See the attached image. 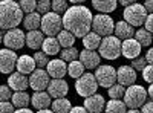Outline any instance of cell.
Segmentation results:
<instances>
[{
	"mask_svg": "<svg viewBox=\"0 0 153 113\" xmlns=\"http://www.w3.org/2000/svg\"><path fill=\"white\" fill-rule=\"evenodd\" d=\"M113 34L115 37L121 41L124 40H129V38H133L135 35V29L130 26V24H127L124 20H120L118 23H115V28H113Z\"/></svg>",
	"mask_w": 153,
	"mask_h": 113,
	"instance_id": "21",
	"label": "cell"
},
{
	"mask_svg": "<svg viewBox=\"0 0 153 113\" xmlns=\"http://www.w3.org/2000/svg\"><path fill=\"white\" fill-rule=\"evenodd\" d=\"M57 41H58L60 47L68 49V47H72V46H74L75 37H74L71 32H68V31H65V29H61V31L58 32V35H57Z\"/></svg>",
	"mask_w": 153,
	"mask_h": 113,
	"instance_id": "32",
	"label": "cell"
},
{
	"mask_svg": "<svg viewBox=\"0 0 153 113\" xmlns=\"http://www.w3.org/2000/svg\"><path fill=\"white\" fill-rule=\"evenodd\" d=\"M60 51H61V47H60V44H58L55 37H46V38L43 40V43H42V52L46 54L48 57L49 55H57Z\"/></svg>",
	"mask_w": 153,
	"mask_h": 113,
	"instance_id": "24",
	"label": "cell"
},
{
	"mask_svg": "<svg viewBox=\"0 0 153 113\" xmlns=\"http://www.w3.org/2000/svg\"><path fill=\"white\" fill-rule=\"evenodd\" d=\"M144 9L147 11V14H152V9H153V3H152V0H147V2H144Z\"/></svg>",
	"mask_w": 153,
	"mask_h": 113,
	"instance_id": "46",
	"label": "cell"
},
{
	"mask_svg": "<svg viewBox=\"0 0 153 113\" xmlns=\"http://www.w3.org/2000/svg\"><path fill=\"white\" fill-rule=\"evenodd\" d=\"M11 98H12V90L8 86L2 84L0 86V101H9Z\"/></svg>",
	"mask_w": 153,
	"mask_h": 113,
	"instance_id": "41",
	"label": "cell"
},
{
	"mask_svg": "<svg viewBox=\"0 0 153 113\" xmlns=\"http://www.w3.org/2000/svg\"><path fill=\"white\" fill-rule=\"evenodd\" d=\"M139 54H141V46L135 41V38L124 40L121 43V55H124L127 60H135L139 57Z\"/></svg>",
	"mask_w": 153,
	"mask_h": 113,
	"instance_id": "19",
	"label": "cell"
},
{
	"mask_svg": "<svg viewBox=\"0 0 153 113\" xmlns=\"http://www.w3.org/2000/svg\"><path fill=\"white\" fill-rule=\"evenodd\" d=\"M43 40H45V35L38 29L37 31H29L28 34H25V44H26L29 49H32V51L40 49Z\"/></svg>",
	"mask_w": 153,
	"mask_h": 113,
	"instance_id": "23",
	"label": "cell"
},
{
	"mask_svg": "<svg viewBox=\"0 0 153 113\" xmlns=\"http://www.w3.org/2000/svg\"><path fill=\"white\" fill-rule=\"evenodd\" d=\"M75 90L83 98L95 95L97 90H98V84H97V80L94 77V73L84 72L80 78H76V81H75Z\"/></svg>",
	"mask_w": 153,
	"mask_h": 113,
	"instance_id": "6",
	"label": "cell"
},
{
	"mask_svg": "<svg viewBox=\"0 0 153 113\" xmlns=\"http://www.w3.org/2000/svg\"><path fill=\"white\" fill-rule=\"evenodd\" d=\"M6 49H9V51H19V49H22L25 46V32L19 28L16 29H9L6 32H3V41Z\"/></svg>",
	"mask_w": 153,
	"mask_h": 113,
	"instance_id": "10",
	"label": "cell"
},
{
	"mask_svg": "<svg viewBox=\"0 0 153 113\" xmlns=\"http://www.w3.org/2000/svg\"><path fill=\"white\" fill-rule=\"evenodd\" d=\"M34 63H35V67H38V69H43V67H46L48 66V63H49V58H48V55L46 54H43L42 51H37L35 54H34Z\"/></svg>",
	"mask_w": 153,
	"mask_h": 113,
	"instance_id": "37",
	"label": "cell"
},
{
	"mask_svg": "<svg viewBox=\"0 0 153 113\" xmlns=\"http://www.w3.org/2000/svg\"><path fill=\"white\" fill-rule=\"evenodd\" d=\"M98 55L106 60H117L121 55V41L115 35L101 38V43L98 46Z\"/></svg>",
	"mask_w": 153,
	"mask_h": 113,
	"instance_id": "4",
	"label": "cell"
},
{
	"mask_svg": "<svg viewBox=\"0 0 153 113\" xmlns=\"http://www.w3.org/2000/svg\"><path fill=\"white\" fill-rule=\"evenodd\" d=\"M139 113H153V104H152V101L144 103V104L141 106V110H139Z\"/></svg>",
	"mask_w": 153,
	"mask_h": 113,
	"instance_id": "45",
	"label": "cell"
},
{
	"mask_svg": "<svg viewBox=\"0 0 153 113\" xmlns=\"http://www.w3.org/2000/svg\"><path fill=\"white\" fill-rule=\"evenodd\" d=\"M117 81L123 87H129L136 81V72L130 66H120L117 69Z\"/></svg>",
	"mask_w": 153,
	"mask_h": 113,
	"instance_id": "16",
	"label": "cell"
},
{
	"mask_svg": "<svg viewBox=\"0 0 153 113\" xmlns=\"http://www.w3.org/2000/svg\"><path fill=\"white\" fill-rule=\"evenodd\" d=\"M3 41V31H0V43Z\"/></svg>",
	"mask_w": 153,
	"mask_h": 113,
	"instance_id": "53",
	"label": "cell"
},
{
	"mask_svg": "<svg viewBox=\"0 0 153 113\" xmlns=\"http://www.w3.org/2000/svg\"><path fill=\"white\" fill-rule=\"evenodd\" d=\"M35 12L40 16H45L48 12H51V2L49 0H42V2H37V8Z\"/></svg>",
	"mask_w": 153,
	"mask_h": 113,
	"instance_id": "39",
	"label": "cell"
},
{
	"mask_svg": "<svg viewBox=\"0 0 153 113\" xmlns=\"http://www.w3.org/2000/svg\"><path fill=\"white\" fill-rule=\"evenodd\" d=\"M51 103H52V98L49 96V93L46 90H43V92H34V95L31 96V104H32L34 109H37V112L49 109Z\"/></svg>",
	"mask_w": 153,
	"mask_h": 113,
	"instance_id": "20",
	"label": "cell"
},
{
	"mask_svg": "<svg viewBox=\"0 0 153 113\" xmlns=\"http://www.w3.org/2000/svg\"><path fill=\"white\" fill-rule=\"evenodd\" d=\"M23 20V12L17 2L3 0L0 2V31L16 29Z\"/></svg>",
	"mask_w": 153,
	"mask_h": 113,
	"instance_id": "2",
	"label": "cell"
},
{
	"mask_svg": "<svg viewBox=\"0 0 153 113\" xmlns=\"http://www.w3.org/2000/svg\"><path fill=\"white\" fill-rule=\"evenodd\" d=\"M84 73V67L83 64L78 61V60H75V61H71L69 64H68V75L71 78H80L81 75Z\"/></svg>",
	"mask_w": 153,
	"mask_h": 113,
	"instance_id": "33",
	"label": "cell"
},
{
	"mask_svg": "<svg viewBox=\"0 0 153 113\" xmlns=\"http://www.w3.org/2000/svg\"><path fill=\"white\" fill-rule=\"evenodd\" d=\"M133 38H135V41L139 44V46H144V47H147V46H150L152 44V40H153V37H152V34L150 32H147L144 28H139L138 31H135V35H133Z\"/></svg>",
	"mask_w": 153,
	"mask_h": 113,
	"instance_id": "30",
	"label": "cell"
},
{
	"mask_svg": "<svg viewBox=\"0 0 153 113\" xmlns=\"http://www.w3.org/2000/svg\"><path fill=\"white\" fill-rule=\"evenodd\" d=\"M28 81H29V87L34 92H43L48 89V84H49L51 78L45 69H35L29 75Z\"/></svg>",
	"mask_w": 153,
	"mask_h": 113,
	"instance_id": "11",
	"label": "cell"
},
{
	"mask_svg": "<svg viewBox=\"0 0 153 113\" xmlns=\"http://www.w3.org/2000/svg\"><path fill=\"white\" fill-rule=\"evenodd\" d=\"M144 29L152 34V31H153V16L152 14H149L147 18H146V21H144Z\"/></svg>",
	"mask_w": 153,
	"mask_h": 113,
	"instance_id": "44",
	"label": "cell"
},
{
	"mask_svg": "<svg viewBox=\"0 0 153 113\" xmlns=\"http://www.w3.org/2000/svg\"><path fill=\"white\" fill-rule=\"evenodd\" d=\"M124 21L127 24H130V26L135 29V28H141L146 18H147V11L144 9V6L141 3H133L130 5L129 8L124 9Z\"/></svg>",
	"mask_w": 153,
	"mask_h": 113,
	"instance_id": "5",
	"label": "cell"
},
{
	"mask_svg": "<svg viewBox=\"0 0 153 113\" xmlns=\"http://www.w3.org/2000/svg\"><path fill=\"white\" fill-rule=\"evenodd\" d=\"M126 113H139V110H138V109H129Z\"/></svg>",
	"mask_w": 153,
	"mask_h": 113,
	"instance_id": "52",
	"label": "cell"
},
{
	"mask_svg": "<svg viewBox=\"0 0 153 113\" xmlns=\"http://www.w3.org/2000/svg\"><path fill=\"white\" fill-rule=\"evenodd\" d=\"M71 109H72V104L68 98H58L51 103V110L54 113H69Z\"/></svg>",
	"mask_w": 153,
	"mask_h": 113,
	"instance_id": "29",
	"label": "cell"
},
{
	"mask_svg": "<svg viewBox=\"0 0 153 113\" xmlns=\"http://www.w3.org/2000/svg\"><path fill=\"white\" fill-rule=\"evenodd\" d=\"M144 60H146L147 64H152V63H153V60H152V49H149V51H147V54H146Z\"/></svg>",
	"mask_w": 153,
	"mask_h": 113,
	"instance_id": "48",
	"label": "cell"
},
{
	"mask_svg": "<svg viewBox=\"0 0 153 113\" xmlns=\"http://www.w3.org/2000/svg\"><path fill=\"white\" fill-rule=\"evenodd\" d=\"M46 92L49 93L51 98L58 99V98H66L69 92V84L65 80H51L48 84Z\"/></svg>",
	"mask_w": 153,
	"mask_h": 113,
	"instance_id": "14",
	"label": "cell"
},
{
	"mask_svg": "<svg viewBox=\"0 0 153 113\" xmlns=\"http://www.w3.org/2000/svg\"><path fill=\"white\" fill-rule=\"evenodd\" d=\"M37 113H54V112L51 110V109H45V110H38Z\"/></svg>",
	"mask_w": 153,
	"mask_h": 113,
	"instance_id": "51",
	"label": "cell"
},
{
	"mask_svg": "<svg viewBox=\"0 0 153 113\" xmlns=\"http://www.w3.org/2000/svg\"><path fill=\"white\" fill-rule=\"evenodd\" d=\"M68 6H69V3L66 0H54V2H51V11L54 14H58V16L65 14L68 11Z\"/></svg>",
	"mask_w": 153,
	"mask_h": 113,
	"instance_id": "36",
	"label": "cell"
},
{
	"mask_svg": "<svg viewBox=\"0 0 153 113\" xmlns=\"http://www.w3.org/2000/svg\"><path fill=\"white\" fill-rule=\"evenodd\" d=\"M104 106H106V99L103 95L100 93H95L92 96H87L84 98V109L87 113H103L104 110Z\"/></svg>",
	"mask_w": 153,
	"mask_h": 113,
	"instance_id": "15",
	"label": "cell"
},
{
	"mask_svg": "<svg viewBox=\"0 0 153 113\" xmlns=\"http://www.w3.org/2000/svg\"><path fill=\"white\" fill-rule=\"evenodd\" d=\"M124 90H126V87L120 86L118 83H115L112 87H109V89H107V95H109L110 99H123Z\"/></svg>",
	"mask_w": 153,
	"mask_h": 113,
	"instance_id": "35",
	"label": "cell"
},
{
	"mask_svg": "<svg viewBox=\"0 0 153 113\" xmlns=\"http://www.w3.org/2000/svg\"><path fill=\"white\" fill-rule=\"evenodd\" d=\"M94 77L97 80L98 87L101 86L104 89H109L117 83V69L110 64H100L94 73Z\"/></svg>",
	"mask_w": 153,
	"mask_h": 113,
	"instance_id": "9",
	"label": "cell"
},
{
	"mask_svg": "<svg viewBox=\"0 0 153 113\" xmlns=\"http://www.w3.org/2000/svg\"><path fill=\"white\" fill-rule=\"evenodd\" d=\"M78 49L76 47H68V49H61L60 51V60H63L65 63H71V61H75L78 60Z\"/></svg>",
	"mask_w": 153,
	"mask_h": 113,
	"instance_id": "34",
	"label": "cell"
},
{
	"mask_svg": "<svg viewBox=\"0 0 153 113\" xmlns=\"http://www.w3.org/2000/svg\"><path fill=\"white\" fill-rule=\"evenodd\" d=\"M16 107L11 104V101H0V113H14Z\"/></svg>",
	"mask_w": 153,
	"mask_h": 113,
	"instance_id": "42",
	"label": "cell"
},
{
	"mask_svg": "<svg viewBox=\"0 0 153 113\" xmlns=\"http://www.w3.org/2000/svg\"><path fill=\"white\" fill-rule=\"evenodd\" d=\"M16 69L19 73L22 75H31L34 70H35V63H34V58L31 55H22L17 58V63H16Z\"/></svg>",
	"mask_w": 153,
	"mask_h": 113,
	"instance_id": "22",
	"label": "cell"
},
{
	"mask_svg": "<svg viewBox=\"0 0 153 113\" xmlns=\"http://www.w3.org/2000/svg\"><path fill=\"white\" fill-rule=\"evenodd\" d=\"M19 6H20L22 12L31 14V12H35L37 2H35V0H22V2H19Z\"/></svg>",
	"mask_w": 153,
	"mask_h": 113,
	"instance_id": "38",
	"label": "cell"
},
{
	"mask_svg": "<svg viewBox=\"0 0 153 113\" xmlns=\"http://www.w3.org/2000/svg\"><path fill=\"white\" fill-rule=\"evenodd\" d=\"M40 28H42L43 35H45V34H46L48 37H55V35H58V32L63 29L61 16L54 14L52 11L48 12V14H45V16H42Z\"/></svg>",
	"mask_w": 153,
	"mask_h": 113,
	"instance_id": "8",
	"label": "cell"
},
{
	"mask_svg": "<svg viewBox=\"0 0 153 113\" xmlns=\"http://www.w3.org/2000/svg\"><path fill=\"white\" fill-rule=\"evenodd\" d=\"M69 113H87V112H86V109H84V107H81V106H76V107H72Z\"/></svg>",
	"mask_w": 153,
	"mask_h": 113,
	"instance_id": "47",
	"label": "cell"
},
{
	"mask_svg": "<svg viewBox=\"0 0 153 113\" xmlns=\"http://www.w3.org/2000/svg\"><path fill=\"white\" fill-rule=\"evenodd\" d=\"M123 103L126 104L127 109H139L144 103H147V92L143 86L139 84H132L126 87Z\"/></svg>",
	"mask_w": 153,
	"mask_h": 113,
	"instance_id": "3",
	"label": "cell"
},
{
	"mask_svg": "<svg viewBox=\"0 0 153 113\" xmlns=\"http://www.w3.org/2000/svg\"><path fill=\"white\" fill-rule=\"evenodd\" d=\"M14 113H34L31 109H16Z\"/></svg>",
	"mask_w": 153,
	"mask_h": 113,
	"instance_id": "50",
	"label": "cell"
},
{
	"mask_svg": "<svg viewBox=\"0 0 153 113\" xmlns=\"http://www.w3.org/2000/svg\"><path fill=\"white\" fill-rule=\"evenodd\" d=\"M78 61L83 64L84 69H97L100 64H101V57L98 55L97 51H86V49H83V51L78 54Z\"/></svg>",
	"mask_w": 153,
	"mask_h": 113,
	"instance_id": "17",
	"label": "cell"
},
{
	"mask_svg": "<svg viewBox=\"0 0 153 113\" xmlns=\"http://www.w3.org/2000/svg\"><path fill=\"white\" fill-rule=\"evenodd\" d=\"M71 6H84V0H71Z\"/></svg>",
	"mask_w": 153,
	"mask_h": 113,
	"instance_id": "49",
	"label": "cell"
},
{
	"mask_svg": "<svg viewBox=\"0 0 153 113\" xmlns=\"http://www.w3.org/2000/svg\"><path fill=\"white\" fill-rule=\"evenodd\" d=\"M92 12L86 6H71L68 11L63 14L61 23H63V29L71 32L75 38L76 37H83L91 32L92 26Z\"/></svg>",
	"mask_w": 153,
	"mask_h": 113,
	"instance_id": "1",
	"label": "cell"
},
{
	"mask_svg": "<svg viewBox=\"0 0 153 113\" xmlns=\"http://www.w3.org/2000/svg\"><path fill=\"white\" fill-rule=\"evenodd\" d=\"M46 72L49 75V78L52 80H63V77L68 73V64L63 60H49Z\"/></svg>",
	"mask_w": 153,
	"mask_h": 113,
	"instance_id": "13",
	"label": "cell"
},
{
	"mask_svg": "<svg viewBox=\"0 0 153 113\" xmlns=\"http://www.w3.org/2000/svg\"><path fill=\"white\" fill-rule=\"evenodd\" d=\"M17 54L14 51L3 47L0 49V73H12V70L16 69V63H17Z\"/></svg>",
	"mask_w": 153,
	"mask_h": 113,
	"instance_id": "12",
	"label": "cell"
},
{
	"mask_svg": "<svg viewBox=\"0 0 153 113\" xmlns=\"http://www.w3.org/2000/svg\"><path fill=\"white\" fill-rule=\"evenodd\" d=\"M127 107L121 99H110L104 106V113H126Z\"/></svg>",
	"mask_w": 153,
	"mask_h": 113,
	"instance_id": "31",
	"label": "cell"
},
{
	"mask_svg": "<svg viewBox=\"0 0 153 113\" xmlns=\"http://www.w3.org/2000/svg\"><path fill=\"white\" fill-rule=\"evenodd\" d=\"M113 28H115V21L110 16L106 14H97L92 17V26L91 31L95 32L97 35H100L101 38L109 37L113 34Z\"/></svg>",
	"mask_w": 153,
	"mask_h": 113,
	"instance_id": "7",
	"label": "cell"
},
{
	"mask_svg": "<svg viewBox=\"0 0 153 113\" xmlns=\"http://www.w3.org/2000/svg\"><path fill=\"white\" fill-rule=\"evenodd\" d=\"M101 43V37L97 35L95 32H87L84 37H83V46L86 51H97L98 46Z\"/></svg>",
	"mask_w": 153,
	"mask_h": 113,
	"instance_id": "28",
	"label": "cell"
},
{
	"mask_svg": "<svg viewBox=\"0 0 153 113\" xmlns=\"http://www.w3.org/2000/svg\"><path fill=\"white\" fill-rule=\"evenodd\" d=\"M8 87L11 90L16 92H26V89L29 87V81L26 75H22L19 72H12L8 77Z\"/></svg>",
	"mask_w": 153,
	"mask_h": 113,
	"instance_id": "18",
	"label": "cell"
},
{
	"mask_svg": "<svg viewBox=\"0 0 153 113\" xmlns=\"http://www.w3.org/2000/svg\"><path fill=\"white\" fill-rule=\"evenodd\" d=\"M117 2L115 0H106V2H101V0H94L92 2V6L100 12V14H106L109 16V12H113L117 9Z\"/></svg>",
	"mask_w": 153,
	"mask_h": 113,
	"instance_id": "27",
	"label": "cell"
},
{
	"mask_svg": "<svg viewBox=\"0 0 153 113\" xmlns=\"http://www.w3.org/2000/svg\"><path fill=\"white\" fill-rule=\"evenodd\" d=\"M147 66V63H146V60H144V57H138V58H135V60H132V69L136 72V70H139L141 72L144 67Z\"/></svg>",
	"mask_w": 153,
	"mask_h": 113,
	"instance_id": "40",
	"label": "cell"
},
{
	"mask_svg": "<svg viewBox=\"0 0 153 113\" xmlns=\"http://www.w3.org/2000/svg\"><path fill=\"white\" fill-rule=\"evenodd\" d=\"M40 20L42 16L37 14V12H31V14H26L23 17L22 23H23V28L28 29V31H37L40 28Z\"/></svg>",
	"mask_w": 153,
	"mask_h": 113,
	"instance_id": "25",
	"label": "cell"
},
{
	"mask_svg": "<svg viewBox=\"0 0 153 113\" xmlns=\"http://www.w3.org/2000/svg\"><path fill=\"white\" fill-rule=\"evenodd\" d=\"M141 72H143V78H144V81L149 83V84H152V75H153V67H152V64H147Z\"/></svg>",
	"mask_w": 153,
	"mask_h": 113,
	"instance_id": "43",
	"label": "cell"
},
{
	"mask_svg": "<svg viewBox=\"0 0 153 113\" xmlns=\"http://www.w3.org/2000/svg\"><path fill=\"white\" fill-rule=\"evenodd\" d=\"M31 103V95H28L26 92H16L12 93L11 98V104L16 109H26Z\"/></svg>",
	"mask_w": 153,
	"mask_h": 113,
	"instance_id": "26",
	"label": "cell"
}]
</instances>
